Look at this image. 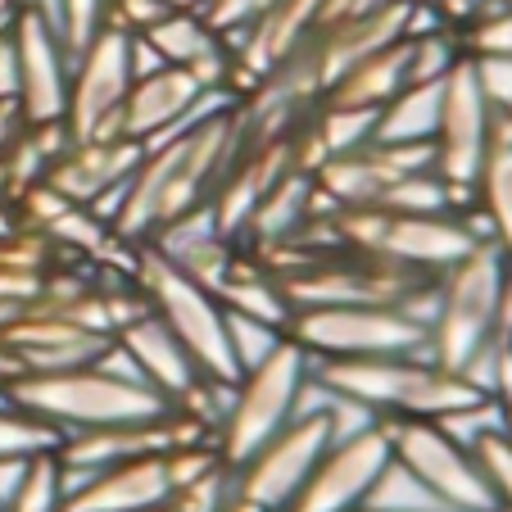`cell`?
<instances>
[{
  "mask_svg": "<svg viewBox=\"0 0 512 512\" xmlns=\"http://www.w3.org/2000/svg\"><path fill=\"white\" fill-rule=\"evenodd\" d=\"M218 512H268V508H259V503H254V499H245L241 490H232V494H227V503H223V508H218Z\"/></svg>",
  "mask_w": 512,
  "mask_h": 512,
  "instance_id": "ab89813d",
  "label": "cell"
},
{
  "mask_svg": "<svg viewBox=\"0 0 512 512\" xmlns=\"http://www.w3.org/2000/svg\"><path fill=\"white\" fill-rule=\"evenodd\" d=\"M168 494L173 485L164 472V454H145L68 481L64 512H155L168 503Z\"/></svg>",
  "mask_w": 512,
  "mask_h": 512,
  "instance_id": "44dd1931",
  "label": "cell"
},
{
  "mask_svg": "<svg viewBox=\"0 0 512 512\" xmlns=\"http://www.w3.org/2000/svg\"><path fill=\"white\" fill-rule=\"evenodd\" d=\"M413 32L399 37V41H390V46H381L377 55L358 59L349 73H340V78L322 91V100H331V105H349V109H377L381 114V109L413 82Z\"/></svg>",
  "mask_w": 512,
  "mask_h": 512,
  "instance_id": "cb8c5ba5",
  "label": "cell"
},
{
  "mask_svg": "<svg viewBox=\"0 0 512 512\" xmlns=\"http://www.w3.org/2000/svg\"><path fill=\"white\" fill-rule=\"evenodd\" d=\"M141 73V46L123 28H100L87 46L73 55L68 68V100H64V132L68 141L87 136H118V114Z\"/></svg>",
  "mask_w": 512,
  "mask_h": 512,
  "instance_id": "30bf717a",
  "label": "cell"
},
{
  "mask_svg": "<svg viewBox=\"0 0 512 512\" xmlns=\"http://www.w3.org/2000/svg\"><path fill=\"white\" fill-rule=\"evenodd\" d=\"M313 390L368 413L372 422H463L499 413L476 381L445 372L431 354L322 358L313 363Z\"/></svg>",
  "mask_w": 512,
  "mask_h": 512,
  "instance_id": "7a4b0ae2",
  "label": "cell"
},
{
  "mask_svg": "<svg viewBox=\"0 0 512 512\" xmlns=\"http://www.w3.org/2000/svg\"><path fill=\"white\" fill-rule=\"evenodd\" d=\"M64 499H68V481H64V467H59L55 449H50V454H37L28 463L23 485L0 512H64Z\"/></svg>",
  "mask_w": 512,
  "mask_h": 512,
  "instance_id": "83f0119b",
  "label": "cell"
},
{
  "mask_svg": "<svg viewBox=\"0 0 512 512\" xmlns=\"http://www.w3.org/2000/svg\"><path fill=\"white\" fill-rule=\"evenodd\" d=\"M213 105H218V96H209L186 68L150 64L136 73L132 91H127L123 114H118V136L136 145H155Z\"/></svg>",
  "mask_w": 512,
  "mask_h": 512,
  "instance_id": "e0dca14e",
  "label": "cell"
},
{
  "mask_svg": "<svg viewBox=\"0 0 512 512\" xmlns=\"http://www.w3.org/2000/svg\"><path fill=\"white\" fill-rule=\"evenodd\" d=\"M508 331H512V259L499 245L481 241L472 254H463L435 281V309L431 322H426V354L445 372H458V377L481 386L485 358Z\"/></svg>",
  "mask_w": 512,
  "mask_h": 512,
  "instance_id": "3957f363",
  "label": "cell"
},
{
  "mask_svg": "<svg viewBox=\"0 0 512 512\" xmlns=\"http://www.w3.org/2000/svg\"><path fill=\"white\" fill-rule=\"evenodd\" d=\"M467 445L481 458V472L494 490V508L512 512V431H508V422L494 417V422L476 426V435H467Z\"/></svg>",
  "mask_w": 512,
  "mask_h": 512,
  "instance_id": "4316f807",
  "label": "cell"
},
{
  "mask_svg": "<svg viewBox=\"0 0 512 512\" xmlns=\"http://www.w3.org/2000/svg\"><path fill=\"white\" fill-rule=\"evenodd\" d=\"M286 290L290 313L295 309H408L413 318L431 322L435 281L426 272L399 268L377 254H358L345 245L309 254H286V259L259 263Z\"/></svg>",
  "mask_w": 512,
  "mask_h": 512,
  "instance_id": "277c9868",
  "label": "cell"
},
{
  "mask_svg": "<svg viewBox=\"0 0 512 512\" xmlns=\"http://www.w3.org/2000/svg\"><path fill=\"white\" fill-rule=\"evenodd\" d=\"M14 408L46 422L55 435L96 431V426H123V422H155L168 413V404L145 386L127 358L109 345L105 358L82 363L68 372H28L5 390Z\"/></svg>",
  "mask_w": 512,
  "mask_h": 512,
  "instance_id": "5b68a950",
  "label": "cell"
},
{
  "mask_svg": "<svg viewBox=\"0 0 512 512\" xmlns=\"http://www.w3.org/2000/svg\"><path fill=\"white\" fill-rule=\"evenodd\" d=\"M454 32H458V46H463V55L512 59V5H499V0H481L472 19L458 23Z\"/></svg>",
  "mask_w": 512,
  "mask_h": 512,
  "instance_id": "f1b7e54d",
  "label": "cell"
},
{
  "mask_svg": "<svg viewBox=\"0 0 512 512\" xmlns=\"http://www.w3.org/2000/svg\"><path fill=\"white\" fill-rule=\"evenodd\" d=\"M499 5H512V0H499Z\"/></svg>",
  "mask_w": 512,
  "mask_h": 512,
  "instance_id": "bcb514c9",
  "label": "cell"
},
{
  "mask_svg": "<svg viewBox=\"0 0 512 512\" xmlns=\"http://www.w3.org/2000/svg\"><path fill=\"white\" fill-rule=\"evenodd\" d=\"M145 145L127 141V136H87V141H68L64 155L50 164L46 182L55 186L64 200L87 204L105 218V209L114 204V195L127 186V177L136 173Z\"/></svg>",
  "mask_w": 512,
  "mask_h": 512,
  "instance_id": "ac0fdd59",
  "label": "cell"
},
{
  "mask_svg": "<svg viewBox=\"0 0 512 512\" xmlns=\"http://www.w3.org/2000/svg\"><path fill=\"white\" fill-rule=\"evenodd\" d=\"M431 164V145H404V141H377L358 145L349 155H336L313 173L322 204L327 209H381L386 195L404 177L426 173Z\"/></svg>",
  "mask_w": 512,
  "mask_h": 512,
  "instance_id": "9a60e30c",
  "label": "cell"
},
{
  "mask_svg": "<svg viewBox=\"0 0 512 512\" xmlns=\"http://www.w3.org/2000/svg\"><path fill=\"white\" fill-rule=\"evenodd\" d=\"M331 440H336V413H331L327 395H322V404H313V408L304 404L272 440H263L245 463L232 467L236 490H241L245 499H254L259 508L281 512L295 499V490L309 481V472L318 467V458L327 454Z\"/></svg>",
  "mask_w": 512,
  "mask_h": 512,
  "instance_id": "4fadbf2b",
  "label": "cell"
},
{
  "mask_svg": "<svg viewBox=\"0 0 512 512\" xmlns=\"http://www.w3.org/2000/svg\"><path fill=\"white\" fill-rule=\"evenodd\" d=\"M236 150H241L236 100H218L200 118L177 127L173 136L145 145L136 173L105 209L114 241L136 250V245H150L177 218L204 209L223 182L227 164L236 159Z\"/></svg>",
  "mask_w": 512,
  "mask_h": 512,
  "instance_id": "6da1fadb",
  "label": "cell"
},
{
  "mask_svg": "<svg viewBox=\"0 0 512 512\" xmlns=\"http://www.w3.org/2000/svg\"><path fill=\"white\" fill-rule=\"evenodd\" d=\"M503 422H508V431H512V413H503Z\"/></svg>",
  "mask_w": 512,
  "mask_h": 512,
  "instance_id": "ee69618b",
  "label": "cell"
},
{
  "mask_svg": "<svg viewBox=\"0 0 512 512\" xmlns=\"http://www.w3.org/2000/svg\"><path fill=\"white\" fill-rule=\"evenodd\" d=\"M390 440V458L408 476L422 481L435 503L454 512H499L494 490L481 472V458L463 435L445 422H381Z\"/></svg>",
  "mask_w": 512,
  "mask_h": 512,
  "instance_id": "9c48e42d",
  "label": "cell"
},
{
  "mask_svg": "<svg viewBox=\"0 0 512 512\" xmlns=\"http://www.w3.org/2000/svg\"><path fill=\"white\" fill-rule=\"evenodd\" d=\"M467 209L481 223L485 241L499 245L512 259V123L494 114V141L485 150V164L472 182Z\"/></svg>",
  "mask_w": 512,
  "mask_h": 512,
  "instance_id": "d4e9b609",
  "label": "cell"
},
{
  "mask_svg": "<svg viewBox=\"0 0 512 512\" xmlns=\"http://www.w3.org/2000/svg\"><path fill=\"white\" fill-rule=\"evenodd\" d=\"M155 512H173V508H168V503H164V508H155Z\"/></svg>",
  "mask_w": 512,
  "mask_h": 512,
  "instance_id": "f6af8a7d",
  "label": "cell"
},
{
  "mask_svg": "<svg viewBox=\"0 0 512 512\" xmlns=\"http://www.w3.org/2000/svg\"><path fill=\"white\" fill-rule=\"evenodd\" d=\"M272 5H277V0H213L209 10H204V19L223 32V37H236L245 23H254L263 10H272Z\"/></svg>",
  "mask_w": 512,
  "mask_h": 512,
  "instance_id": "e575fe53",
  "label": "cell"
},
{
  "mask_svg": "<svg viewBox=\"0 0 512 512\" xmlns=\"http://www.w3.org/2000/svg\"><path fill=\"white\" fill-rule=\"evenodd\" d=\"M331 227L345 250L377 254L399 268L440 277L463 254H472L485 241L481 223L467 204L431 213H395V209H331Z\"/></svg>",
  "mask_w": 512,
  "mask_h": 512,
  "instance_id": "8992f818",
  "label": "cell"
},
{
  "mask_svg": "<svg viewBox=\"0 0 512 512\" xmlns=\"http://www.w3.org/2000/svg\"><path fill=\"white\" fill-rule=\"evenodd\" d=\"M358 512H377V508H358ZM417 512H454V508H417Z\"/></svg>",
  "mask_w": 512,
  "mask_h": 512,
  "instance_id": "7bdbcfd3",
  "label": "cell"
},
{
  "mask_svg": "<svg viewBox=\"0 0 512 512\" xmlns=\"http://www.w3.org/2000/svg\"><path fill=\"white\" fill-rule=\"evenodd\" d=\"M23 313H28V309H19V304H5V300H0V331L10 327L14 318H23Z\"/></svg>",
  "mask_w": 512,
  "mask_h": 512,
  "instance_id": "b9f144b4",
  "label": "cell"
},
{
  "mask_svg": "<svg viewBox=\"0 0 512 512\" xmlns=\"http://www.w3.org/2000/svg\"><path fill=\"white\" fill-rule=\"evenodd\" d=\"M390 463V440L381 422H363L340 431L309 472V481L295 490V499L281 512H358L368 503L377 476Z\"/></svg>",
  "mask_w": 512,
  "mask_h": 512,
  "instance_id": "5bb4252c",
  "label": "cell"
},
{
  "mask_svg": "<svg viewBox=\"0 0 512 512\" xmlns=\"http://www.w3.org/2000/svg\"><path fill=\"white\" fill-rule=\"evenodd\" d=\"M286 336L313 358L422 354L426 322L408 309H295Z\"/></svg>",
  "mask_w": 512,
  "mask_h": 512,
  "instance_id": "7c38bea8",
  "label": "cell"
},
{
  "mask_svg": "<svg viewBox=\"0 0 512 512\" xmlns=\"http://www.w3.org/2000/svg\"><path fill=\"white\" fill-rule=\"evenodd\" d=\"M10 46L14 73H19V105L28 123H59L68 100V68H73L59 28L32 10H14Z\"/></svg>",
  "mask_w": 512,
  "mask_h": 512,
  "instance_id": "2e32d148",
  "label": "cell"
},
{
  "mask_svg": "<svg viewBox=\"0 0 512 512\" xmlns=\"http://www.w3.org/2000/svg\"><path fill=\"white\" fill-rule=\"evenodd\" d=\"M0 100H19V73H14V46H10V32L0 37Z\"/></svg>",
  "mask_w": 512,
  "mask_h": 512,
  "instance_id": "74e56055",
  "label": "cell"
},
{
  "mask_svg": "<svg viewBox=\"0 0 512 512\" xmlns=\"http://www.w3.org/2000/svg\"><path fill=\"white\" fill-rule=\"evenodd\" d=\"M5 340L23 354V368L28 372L82 368V363L105 358L109 345H114L109 336H96V331L59 318V313H46V309H28L23 318H14L10 327H5Z\"/></svg>",
  "mask_w": 512,
  "mask_h": 512,
  "instance_id": "603a6c76",
  "label": "cell"
},
{
  "mask_svg": "<svg viewBox=\"0 0 512 512\" xmlns=\"http://www.w3.org/2000/svg\"><path fill=\"white\" fill-rule=\"evenodd\" d=\"M19 377H28V368H23V354L5 340V331H0V395L14 386Z\"/></svg>",
  "mask_w": 512,
  "mask_h": 512,
  "instance_id": "8d00e7d4",
  "label": "cell"
},
{
  "mask_svg": "<svg viewBox=\"0 0 512 512\" xmlns=\"http://www.w3.org/2000/svg\"><path fill=\"white\" fill-rule=\"evenodd\" d=\"M164 10H186V14H204L213 5V0H159Z\"/></svg>",
  "mask_w": 512,
  "mask_h": 512,
  "instance_id": "60d3db41",
  "label": "cell"
},
{
  "mask_svg": "<svg viewBox=\"0 0 512 512\" xmlns=\"http://www.w3.org/2000/svg\"><path fill=\"white\" fill-rule=\"evenodd\" d=\"M295 168V150H290V136H272V141H254V145H241L236 159L227 164L223 182L213 191L209 200V218L218 227L223 241H241L250 213L259 209V200L281 182V177Z\"/></svg>",
  "mask_w": 512,
  "mask_h": 512,
  "instance_id": "d6986e66",
  "label": "cell"
},
{
  "mask_svg": "<svg viewBox=\"0 0 512 512\" xmlns=\"http://www.w3.org/2000/svg\"><path fill=\"white\" fill-rule=\"evenodd\" d=\"M227 340H232V354H236V368H254L259 358H268L272 349L286 340L281 327H268L259 318H241V313H227Z\"/></svg>",
  "mask_w": 512,
  "mask_h": 512,
  "instance_id": "1f68e13d",
  "label": "cell"
},
{
  "mask_svg": "<svg viewBox=\"0 0 512 512\" xmlns=\"http://www.w3.org/2000/svg\"><path fill=\"white\" fill-rule=\"evenodd\" d=\"M109 5H114V0H59V37H64L68 55H78V50L105 28Z\"/></svg>",
  "mask_w": 512,
  "mask_h": 512,
  "instance_id": "d6a6232c",
  "label": "cell"
},
{
  "mask_svg": "<svg viewBox=\"0 0 512 512\" xmlns=\"http://www.w3.org/2000/svg\"><path fill=\"white\" fill-rule=\"evenodd\" d=\"M23 127H28V114H23L19 100H0V155L19 141Z\"/></svg>",
  "mask_w": 512,
  "mask_h": 512,
  "instance_id": "d590c367",
  "label": "cell"
},
{
  "mask_svg": "<svg viewBox=\"0 0 512 512\" xmlns=\"http://www.w3.org/2000/svg\"><path fill=\"white\" fill-rule=\"evenodd\" d=\"M59 445V435L46 422H37L32 413L14 408L10 399L0 395V458H37L50 454Z\"/></svg>",
  "mask_w": 512,
  "mask_h": 512,
  "instance_id": "f546056e",
  "label": "cell"
},
{
  "mask_svg": "<svg viewBox=\"0 0 512 512\" xmlns=\"http://www.w3.org/2000/svg\"><path fill=\"white\" fill-rule=\"evenodd\" d=\"M32 458H0V508L14 499V490L23 485V472H28Z\"/></svg>",
  "mask_w": 512,
  "mask_h": 512,
  "instance_id": "f35d334b",
  "label": "cell"
},
{
  "mask_svg": "<svg viewBox=\"0 0 512 512\" xmlns=\"http://www.w3.org/2000/svg\"><path fill=\"white\" fill-rule=\"evenodd\" d=\"M114 349L127 358V368L155 390L164 404H177V399L191 395L200 381H209L200 368H195V358L186 354V345L155 318V313H145V318H136L132 327L118 331Z\"/></svg>",
  "mask_w": 512,
  "mask_h": 512,
  "instance_id": "7402d4cb",
  "label": "cell"
},
{
  "mask_svg": "<svg viewBox=\"0 0 512 512\" xmlns=\"http://www.w3.org/2000/svg\"><path fill=\"white\" fill-rule=\"evenodd\" d=\"M422 19H426V14L417 10V5H408V0H390V5H381V10H372V14L327 23V28H322L318 37L304 46V50H309V59H313V73H318L322 91H327L340 73H349L358 59L377 55L381 46L408 37L413 28H422Z\"/></svg>",
  "mask_w": 512,
  "mask_h": 512,
  "instance_id": "ffe728a7",
  "label": "cell"
},
{
  "mask_svg": "<svg viewBox=\"0 0 512 512\" xmlns=\"http://www.w3.org/2000/svg\"><path fill=\"white\" fill-rule=\"evenodd\" d=\"M490 141H494V105L481 91L472 55H458V64L440 78V109H435V132H431L435 177L454 191V200L467 204Z\"/></svg>",
  "mask_w": 512,
  "mask_h": 512,
  "instance_id": "8fae6325",
  "label": "cell"
},
{
  "mask_svg": "<svg viewBox=\"0 0 512 512\" xmlns=\"http://www.w3.org/2000/svg\"><path fill=\"white\" fill-rule=\"evenodd\" d=\"M132 277L141 281L145 300H150V313L182 340L186 354L195 358V368L209 381L236 386L241 368H236L232 340H227V309L213 300V290L191 281L182 268H173V263L159 250H150V245H136L132 250Z\"/></svg>",
  "mask_w": 512,
  "mask_h": 512,
  "instance_id": "ba28073f",
  "label": "cell"
},
{
  "mask_svg": "<svg viewBox=\"0 0 512 512\" xmlns=\"http://www.w3.org/2000/svg\"><path fill=\"white\" fill-rule=\"evenodd\" d=\"M232 490H236V472L227 463H218L213 472H204V476H195V481L177 485V490L168 494V508H173V512H218Z\"/></svg>",
  "mask_w": 512,
  "mask_h": 512,
  "instance_id": "4dcf8cb0",
  "label": "cell"
},
{
  "mask_svg": "<svg viewBox=\"0 0 512 512\" xmlns=\"http://www.w3.org/2000/svg\"><path fill=\"white\" fill-rule=\"evenodd\" d=\"M309 395H313V358L286 336L268 358H259L254 368H245L236 377L218 440H213L218 454L232 467L245 463L263 440H272L290 417L300 413Z\"/></svg>",
  "mask_w": 512,
  "mask_h": 512,
  "instance_id": "52a82bcc",
  "label": "cell"
},
{
  "mask_svg": "<svg viewBox=\"0 0 512 512\" xmlns=\"http://www.w3.org/2000/svg\"><path fill=\"white\" fill-rule=\"evenodd\" d=\"M435 109H440V82H408V87L377 114V141L431 145Z\"/></svg>",
  "mask_w": 512,
  "mask_h": 512,
  "instance_id": "484cf974",
  "label": "cell"
},
{
  "mask_svg": "<svg viewBox=\"0 0 512 512\" xmlns=\"http://www.w3.org/2000/svg\"><path fill=\"white\" fill-rule=\"evenodd\" d=\"M472 64H476V78H481V91L494 105V114L512 123V59L472 55Z\"/></svg>",
  "mask_w": 512,
  "mask_h": 512,
  "instance_id": "836d02e7",
  "label": "cell"
}]
</instances>
